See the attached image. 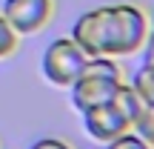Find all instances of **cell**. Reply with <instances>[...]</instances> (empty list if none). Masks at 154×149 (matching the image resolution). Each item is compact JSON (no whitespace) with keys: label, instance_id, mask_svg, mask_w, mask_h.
I'll return each instance as SVG.
<instances>
[{"label":"cell","instance_id":"obj_1","mask_svg":"<svg viewBox=\"0 0 154 149\" xmlns=\"http://www.w3.org/2000/svg\"><path fill=\"white\" fill-rule=\"evenodd\" d=\"M151 32V11L143 3H109L83 11L72 23V40L88 57H126L143 49Z\"/></svg>","mask_w":154,"mask_h":149},{"label":"cell","instance_id":"obj_2","mask_svg":"<svg viewBox=\"0 0 154 149\" xmlns=\"http://www.w3.org/2000/svg\"><path fill=\"white\" fill-rule=\"evenodd\" d=\"M126 80L123 69L114 57H88L83 72L77 75V80L69 86L72 92V106L77 112H86L97 103H109L114 98L117 86Z\"/></svg>","mask_w":154,"mask_h":149},{"label":"cell","instance_id":"obj_3","mask_svg":"<svg viewBox=\"0 0 154 149\" xmlns=\"http://www.w3.org/2000/svg\"><path fill=\"white\" fill-rule=\"evenodd\" d=\"M88 55L80 49V46L69 37H54L49 46L43 49V57H40V72L43 77L57 89H69L77 80V75L83 72Z\"/></svg>","mask_w":154,"mask_h":149},{"label":"cell","instance_id":"obj_4","mask_svg":"<svg viewBox=\"0 0 154 149\" xmlns=\"http://www.w3.org/2000/svg\"><path fill=\"white\" fill-rule=\"evenodd\" d=\"M3 17L20 34H34L49 26L54 15V0H3Z\"/></svg>","mask_w":154,"mask_h":149},{"label":"cell","instance_id":"obj_5","mask_svg":"<svg viewBox=\"0 0 154 149\" xmlns=\"http://www.w3.org/2000/svg\"><path fill=\"white\" fill-rule=\"evenodd\" d=\"M83 115V126H86V132H88V138L91 141H97V144H109V141H114L117 135H123V132H128V121L117 112V106L111 103H97V106H91V109H86V112H80Z\"/></svg>","mask_w":154,"mask_h":149},{"label":"cell","instance_id":"obj_6","mask_svg":"<svg viewBox=\"0 0 154 149\" xmlns=\"http://www.w3.org/2000/svg\"><path fill=\"white\" fill-rule=\"evenodd\" d=\"M111 103H114L117 112H120V115L128 121V126H134V121L140 118V112L146 109V103H143V98L137 95V89H134L131 83H126V80L117 86V92H114V98H111Z\"/></svg>","mask_w":154,"mask_h":149},{"label":"cell","instance_id":"obj_7","mask_svg":"<svg viewBox=\"0 0 154 149\" xmlns=\"http://www.w3.org/2000/svg\"><path fill=\"white\" fill-rule=\"evenodd\" d=\"M131 86L143 98V103H154V63H143L131 75Z\"/></svg>","mask_w":154,"mask_h":149},{"label":"cell","instance_id":"obj_8","mask_svg":"<svg viewBox=\"0 0 154 149\" xmlns=\"http://www.w3.org/2000/svg\"><path fill=\"white\" fill-rule=\"evenodd\" d=\"M17 46H20V34L14 32V26H11L3 17V11H0V60L11 57L17 52Z\"/></svg>","mask_w":154,"mask_h":149},{"label":"cell","instance_id":"obj_9","mask_svg":"<svg viewBox=\"0 0 154 149\" xmlns=\"http://www.w3.org/2000/svg\"><path fill=\"white\" fill-rule=\"evenodd\" d=\"M131 132H137L149 146H154V103H146V109L140 112V118L134 121Z\"/></svg>","mask_w":154,"mask_h":149},{"label":"cell","instance_id":"obj_10","mask_svg":"<svg viewBox=\"0 0 154 149\" xmlns=\"http://www.w3.org/2000/svg\"><path fill=\"white\" fill-rule=\"evenodd\" d=\"M106 149H154V146H149L143 138H140L137 132H123V135H117L114 141H109V144H103Z\"/></svg>","mask_w":154,"mask_h":149},{"label":"cell","instance_id":"obj_11","mask_svg":"<svg viewBox=\"0 0 154 149\" xmlns=\"http://www.w3.org/2000/svg\"><path fill=\"white\" fill-rule=\"evenodd\" d=\"M29 149H74V144H69L66 138H54V135H46L29 144Z\"/></svg>","mask_w":154,"mask_h":149},{"label":"cell","instance_id":"obj_12","mask_svg":"<svg viewBox=\"0 0 154 149\" xmlns=\"http://www.w3.org/2000/svg\"><path fill=\"white\" fill-rule=\"evenodd\" d=\"M140 52H143V63H154V26H151V32H149V37H146Z\"/></svg>","mask_w":154,"mask_h":149},{"label":"cell","instance_id":"obj_13","mask_svg":"<svg viewBox=\"0 0 154 149\" xmlns=\"http://www.w3.org/2000/svg\"><path fill=\"white\" fill-rule=\"evenodd\" d=\"M151 26H154V11H151Z\"/></svg>","mask_w":154,"mask_h":149}]
</instances>
